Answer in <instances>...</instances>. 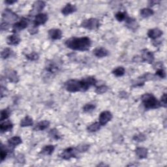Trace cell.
I'll return each mask as SVG.
<instances>
[{"label": "cell", "mask_w": 167, "mask_h": 167, "mask_svg": "<svg viewBox=\"0 0 167 167\" xmlns=\"http://www.w3.org/2000/svg\"><path fill=\"white\" fill-rule=\"evenodd\" d=\"M2 21H4L8 24H11L15 22L19 19V16L11 9H6L3 11L2 13Z\"/></svg>", "instance_id": "cell-5"}, {"label": "cell", "mask_w": 167, "mask_h": 167, "mask_svg": "<svg viewBox=\"0 0 167 167\" xmlns=\"http://www.w3.org/2000/svg\"><path fill=\"white\" fill-rule=\"evenodd\" d=\"M16 2V0H6V1H5V3H7L8 5H12V4H14Z\"/></svg>", "instance_id": "cell-43"}, {"label": "cell", "mask_w": 167, "mask_h": 167, "mask_svg": "<svg viewBox=\"0 0 167 167\" xmlns=\"http://www.w3.org/2000/svg\"><path fill=\"white\" fill-rule=\"evenodd\" d=\"M142 102L146 109H156L161 106L157 98L152 93H145L141 97Z\"/></svg>", "instance_id": "cell-3"}, {"label": "cell", "mask_w": 167, "mask_h": 167, "mask_svg": "<svg viewBox=\"0 0 167 167\" xmlns=\"http://www.w3.org/2000/svg\"><path fill=\"white\" fill-rule=\"evenodd\" d=\"M101 127V125L99 123V122H95L92 123L91 125H89V126L87 127V130L89 131V132L91 133H94V132H97L98 131Z\"/></svg>", "instance_id": "cell-26"}, {"label": "cell", "mask_w": 167, "mask_h": 167, "mask_svg": "<svg viewBox=\"0 0 167 167\" xmlns=\"http://www.w3.org/2000/svg\"><path fill=\"white\" fill-rule=\"evenodd\" d=\"M89 146L87 145V144H82V145H79L76 147L77 150H78L79 153H82V152H86V151H88V150L89 149Z\"/></svg>", "instance_id": "cell-38"}, {"label": "cell", "mask_w": 167, "mask_h": 167, "mask_svg": "<svg viewBox=\"0 0 167 167\" xmlns=\"http://www.w3.org/2000/svg\"><path fill=\"white\" fill-rule=\"evenodd\" d=\"M6 76L7 78L9 79V80L11 82H14V83H17L19 80V76H18L17 73L14 70H7L6 71L5 73Z\"/></svg>", "instance_id": "cell-15"}, {"label": "cell", "mask_w": 167, "mask_h": 167, "mask_svg": "<svg viewBox=\"0 0 167 167\" xmlns=\"http://www.w3.org/2000/svg\"><path fill=\"white\" fill-rule=\"evenodd\" d=\"M17 161H18V162L19 163H22V162H24V156H22V155L21 154H19V156H17Z\"/></svg>", "instance_id": "cell-42"}, {"label": "cell", "mask_w": 167, "mask_h": 167, "mask_svg": "<svg viewBox=\"0 0 167 167\" xmlns=\"http://www.w3.org/2000/svg\"><path fill=\"white\" fill-rule=\"evenodd\" d=\"M108 86H106V85H101L96 88V89H95V92L97 94H103L108 91Z\"/></svg>", "instance_id": "cell-33"}, {"label": "cell", "mask_w": 167, "mask_h": 167, "mask_svg": "<svg viewBox=\"0 0 167 167\" xmlns=\"http://www.w3.org/2000/svg\"><path fill=\"white\" fill-rule=\"evenodd\" d=\"M48 20V15L45 13H39L37 14L33 20V26L34 27L37 28L40 25L45 24Z\"/></svg>", "instance_id": "cell-11"}, {"label": "cell", "mask_w": 167, "mask_h": 167, "mask_svg": "<svg viewBox=\"0 0 167 167\" xmlns=\"http://www.w3.org/2000/svg\"><path fill=\"white\" fill-rule=\"evenodd\" d=\"M95 108H96V106H95L94 104L88 103L83 106L82 109L84 112H90L93 111V110H95Z\"/></svg>", "instance_id": "cell-35"}, {"label": "cell", "mask_w": 167, "mask_h": 167, "mask_svg": "<svg viewBox=\"0 0 167 167\" xmlns=\"http://www.w3.org/2000/svg\"><path fill=\"white\" fill-rule=\"evenodd\" d=\"M140 57L143 62H146L150 64L153 62L155 59L153 54L147 49L142 50V54Z\"/></svg>", "instance_id": "cell-10"}, {"label": "cell", "mask_w": 167, "mask_h": 167, "mask_svg": "<svg viewBox=\"0 0 167 167\" xmlns=\"http://www.w3.org/2000/svg\"><path fill=\"white\" fill-rule=\"evenodd\" d=\"M49 136L52 139H54V140H59L62 138L61 135H59L58 130L56 129H53L50 131Z\"/></svg>", "instance_id": "cell-30"}, {"label": "cell", "mask_w": 167, "mask_h": 167, "mask_svg": "<svg viewBox=\"0 0 167 167\" xmlns=\"http://www.w3.org/2000/svg\"><path fill=\"white\" fill-rule=\"evenodd\" d=\"M79 153V152L76 148L69 147L65 149L62 152V153L60 154V157L65 160H69L71 158L77 157V154Z\"/></svg>", "instance_id": "cell-6"}, {"label": "cell", "mask_w": 167, "mask_h": 167, "mask_svg": "<svg viewBox=\"0 0 167 167\" xmlns=\"http://www.w3.org/2000/svg\"><path fill=\"white\" fill-rule=\"evenodd\" d=\"M20 125L22 127L32 126V125H33V119L31 117H29V116H26L21 120Z\"/></svg>", "instance_id": "cell-24"}, {"label": "cell", "mask_w": 167, "mask_h": 167, "mask_svg": "<svg viewBox=\"0 0 167 167\" xmlns=\"http://www.w3.org/2000/svg\"><path fill=\"white\" fill-rule=\"evenodd\" d=\"M160 103H161V106H163V107H166V93H163V95L161 96V101H160Z\"/></svg>", "instance_id": "cell-40"}, {"label": "cell", "mask_w": 167, "mask_h": 167, "mask_svg": "<svg viewBox=\"0 0 167 167\" xmlns=\"http://www.w3.org/2000/svg\"><path fill=\"white\" fill-rule=\"evenodd\" d=\"M11 115V111L8 109H3L1 112V118H0V120L1 122H3L9 118Z\"/></svg>", "instance_id": "cell-29"}, {"label": "cell", "mask_w": 167, "mask_h": 167, "mask_svg": "<svg viewBox=\"0 0 167 167\" xmlns=\"http://www.w3.org/2000/svg\"><path fill=\"white\" fill-rule=\"evenodd\" d=\"M50 125V122L47 120L41 121L36 124L35 127L33 128L34 131H44Z\"/></svg>", "instance_id": "cell-22"}, {"label": "cell", "mask_w": 167, "mask_h": 167, "mask_svg": "<svg viewBox=\"0 0 167 167\" xmlns=\"http://www.w3.org/2000/svg\"><path fill=\"white\" fill-rule=\"evenodd\" d=\"M93 53L94 56H95L97 58H105L107 56H109V52L105 48L103 47H97L93 50Z\"/></svg>", "instance_id": "cell-12"}, {"label": "cell", "mask_w": 167, "mask_h": 167, "mask_svg": "<svg viewBox=\"0 0 167 167\" xmlns=\"http://www.w3.org/2000/svg\"><path fill=\"white\" fill-rule=\"evenodd\" d=\"M133 140L136 142H143L146 140V136L144 134L140 133L139 135H135L133 137Z\"/></svg>", "instance_id": "cell-37"}, {"label": "cell", "mask_w": 167, "mask_h": 167, "mask_svg": "<svg viewBox=\"0 0 167 167\" xmlns=\"http://www.w3.org/2000/svg\"><path fill=\"white\" fill-rule=\"evenodd\" d=\"M148 149L145 148H138L136 149L135 153L139 159H145L148 156Z\"/></svg>", "instance_id": "cell-23"}, {"label": "cell", "mask_w": 167, "mask_h": 167, "mask_svg": "<svg viewBox=\"0 0 167 167\" xmlns=\"http://www.w3.org/2000/svg\"><path fill=\"white\" fill-rule=\"evenodd\" d=\"M153 79H155V75L151 74V73H146L144 74L143 76H142L141 77H140V78L139 79V80H143V81H146V80H153Z\"/></svg>", "instance_id": "cell-36"}, {"label": "cell", "mask_w": 167, "mask_h": 167, "mask_svg": "<svg viewBox=\"0 0 167 167\" xmlns=\"http://www.w3.org/2000/svg\"><path fill=\"white\" fill-rule=\"evenodd\" d=\"M112 113L109 111H103L100 114L99 117V122L101 126L106 125L112 119Z\"/></svg>", "instance_id": "cell-8"}, {"label": "cell", "mask_w": 167, "mask_h": 167, "mask_svg": "<svg viewBox=\"0 0 167 167\" xmlns=\"http://www.w3.org/2000/svg\"><path fill=\"white\" fill-rule=\"evenodd\" d=\"M163 32L158 28H154L150 29L148 32V36L152 39H156L160 37L163 35Z\"/></svg>", "instance_id": "cell-18"}, {"label": "cell", "mask_w": 167, "mask_h": 167, "mask_svg": "<svg viewBox=\"0 0 167 167\" xmlns=\"http://www.w3.org/2000/svg\"><path fill=\"white\" fill-rule=\"evenodd\" d=\"M55 150V146L53 145H47L45 146L41 152V153L43 155H45V156H50V155L52 154Z\"/></svg>", "instance_id": "cell-25"}, {"label": "cell", "mask_w": 167, "mask_h": 167, "mask_svg": "<svg viewBox=\"0 0 167 167\" xmlns=\"http://www.w3.org/2000/svg\"><path fill=\"white\" fill-rule=\"evenodd\" d=\"M159 3V2H157V1H150V2H149V5H150V7H152V6H153V5H155L156 4H157Z\"/></svg>", "instance_id": "cell-44"}, {"label": "cell", "mask_w": 167, "mask_h": 167, "mask_svg": "<svg viewBox=\"0 0 167 167\" xmlns=\"http://www.w3.org/2000/svg\"><path fill=\"white\" fill-rule=\"evenodd\" d=\"M49 36L53 40H59L62 37V32L59 29H51L49 31Z\"/></svg>", "instance_id": "cell-13"}, {"label": "cell", "mask_w": 167, "mask_h": 167, "mask_svg": "<svg viewBox=\"0 0 167 167\" xmlns=\"http://www.w3.org/2000/svg\"><path fill=\"white\" fill-rule=\"evenodd\" d=\"M76 10H77L76 7L75 5H73L71 3H67L62 9V13L65 16H67L75 13Z\"/></svg>", "instance_id": "cell-16"}, {"label": "cell", "mask_w": 167, "mask_h": 167, "mask_svg": "<svg viewBox=\"0 0 167 167\" xmlns=\"http://www.w3.org/2000/svg\"><path fill=\"white\" fill-rule=\"evenodd\" d=\"M13 127V124L9 120H5L0 125V131L1 133H3L5 132H8L12 130Z\"/></svg>", "instance_id": "cell-19"}, {"label": "cell", "mask_w": 167, "mask_h": 167, "mask_svg": "<svg viewBox=\"0 0 167 167\" xmlns=\"http://www.w3.org/2000/svg\"><path fill=\"white\" fill-rule=\"evenodd\" d=\"M45 7V3L43 1H37L33 5V9L32 10V14L37 13L41 12Z\"/></svg>", "instance_id": "cell-20"}, {"label": "cell", "mask_w": 167, "mask_h": 167, "mask_svg": "<svg viewBox=\"0 0 167 167\" xmlns=\"http://www.w3.org/2000/svg\"><path fill=\"white\" fill-rule=\"evenodd\" d=\"M28 25H29V20L26 19V18L23 17L20 19V21L14 24L12 32L16 33L18 32H20L21 30H23V29H26L28 26Z\"/></svg>", "instance_id": "cell-7"}, {"label": "cell", "mask_w": 167, "mask_h": 167, "mask_svg": "<svg viewBox=\"0 0 167 167\" xmlns=\"http://www.w3.org/2000/svg\"><path fill=\"white\" fill-rule=\"evenodd\" d=\"M156 75L160 77V78H161V79H165L166 77L165 71L162 68L157 69L156 73Z\"/></svg>", "instance_id": "cell-39"}, {"label": "cell", "mask_w": 167, "mask_h": 167, "mask_svg": "<svg viewBox=\"0 0 167 167\" xmlns=\"http://www.w3.org/2000/svg\"><path fill=\"white\" fill-rule=\"evenodd\" d=\"M97 80L93 76H88L82 80L71 79L65 83L64 88L69 92H86L91 86H95Z\"/></svg>", "instance_id": "cell-1"}, {"label": "cell", "mask_w": 167, "mask_h": 167, "mask_svg": "<svg viewBox=\"0 0 167 167\" xmlns=\"http://www.w3.org/2000/svg\"><path fill=\"white\" fill-rule=\"evenodd\" d=\"M140 15L143 18H148L152 16L154 14V12L152 9L150 8H144L140 10Z\"/></svg>", "instance_id": "cell-27"}, {"label": "cell", "mask_w": 167, "mask_h": 167, "mask_svg": "<svg viewBox=\"0 0 167 167\" xmlns=\"http://www.w3.org/2000/svg\"><path fill=\"white\" fill-rule=\"evenodd\" d=\"M22 142V140L20 136H18L12 137V138L9 139L7 141L8 146L11 147V148H14L15 147H16L18 145L20 144Z\"/></svg>", "instance_id": "cell-21"}, {"label": "cell", "mask_w": 167, "mask_h": 167, "mask_svg": "<svg viewBox=\"0 0 167 167\" xmlns=\"http://www.w3.org/2000/svg\"><path fill=\"white\" fill-rule=\"evenodd\" d=\"M12 54V50L9 48H6V49H4L3 51L1 53V57L3 59H7L11 56Z\"/></svg>", "instance_id": "cell-31"}, {"label": "cell", "mask_w": 167, "mask_h": 167, "mask_svg": "<svg viewBox=\"0 0 167 167\" xmlns=\"http://www.w3.org/2000/svg\"><path fill=\"white\" fill-rule=\"evenodd\" d=\"M115 17L117 20H118L119 22H122L123 20H125L127 16L126 13H125V12H118V13L116 14Z\"/></svg>", "instance_id": "cell-34"}, {"label": "cell", "mask_w": 167, "mask_h": 167, "mask_svg": "<svg viewBox=\"0 0 167 167\" xmlns=\"http://www.w3.org/2000/svg\"><path fill=\"white\" fill-rule=\"evenodd\" d=\"M26 58L30 61H36L39 59V56L37 52H33L28 54H26Z\"/></svg>", "instance_id": "cell-32"}, {"label": "cell", "mask_w": 167, "mask_h": 167, "mask_svg": "<svg viewBox=\"0 0 167 167\" xmlns=\"http://www.w3.org/2000/svg\"><path fill=\"white\" fill-rule=\"evenodd\" d=\"M125 73V69L123 67H118L112 71V74L118 77L122 76L123 75H124Z\"/></svg>", "instance_id": "cell-28"}, {"label": "cell", "mask_w": 167, "mask_h": 167, "mask_svg": "<svg viewBox=\"0 0 167 167\" xmlns=\"http://www.w3.org/2000/svg\"><path fill=\"white\" fill-rule=\"evenodd\" d=\"M21 41V39L19 35H16V33H14L11 35H9L7 38V43L9 45L11 46H16L20 43Z\"/></svg>", "instance_id": "cell-14"}, {"label": "cell", "mask_w": 167, "mask_h": 167, "mask_svg": "<svg viewBox=\"0 0 167 167\" xmlns=\"http://www.w3.org/2000/svg\"><path fill=\"white\" fill-rule=\"evenodd\" d=\"M80 26L84 28L90 29V30H94V29H97L99 28L100 22L99 20L91 18V19L84 20L81 23Z\"/></svg>", "instance_id": "cell-4"}, {"label": "cell", "mask_w": 167, "mask_h": 167, "mask_svg": "<svg viewBox=\"0 0 167 167\" xmlns=\"http://www.w3.org/2000/svg\"><path fill=\"white\" fill-rule=\"evenodd\" d=\"M59 69L58 65L53 61H49L46 63L45 70L46 72L50 75L56 74Z\"/></svg>", "instance_id": "cell-9"}, {"label": "cell", "mask_w": 167, "mask_h": 167, "mask_svg": "<svg viewBox=\"0 0 167 167\" xmlns=\"http://www.w3.org/2000/svg\"><path fill=\"white\" fill-rule=\"evenodd\" d=\"M9 28V24L5 22L4 21L2 22V24H1V30L2 31L7 30Z\"/></svg>", "instance_id": "cell-41"}, {"label": "cell", "mask_w": 167, "mask_h": 167, "mask_svg": "<svg viewBox=\"0 0 167 167\" xmlns=\"http://www.w3.org/2000/svg\"><path fill=\"white\" fill-rule=\"evenodd\" d=\"M125 26H126L128 28L132 30H135L136 28H138L139 24L136 22V20L133 19V18H131L127 16L125 19Z\"/></svg>", "instance_id": "cell-17"}, {"label": "cell", "mask_w": 167, "mask_h": 167, "mask_svg": "<svg viewBox=\"0 0 167 167\" xmlns=\"http://www.w3.org/2000/svg\"><path fill=\"white\" fill-rule=\"evenodd\" d=\"M92 43L91 39L88 37H71L65 41V45L71 50L87 51L91 47Z\"/></svg>", "instance_id": "cell-2"}]
</instances>
